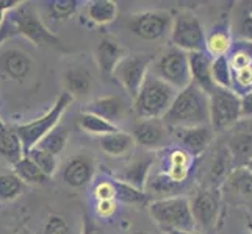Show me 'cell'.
<instances>
[{"label": "cell", "instance_id": "6", "mask_svg": "<svg viewBox=\"0 0 252 234\" xmlns=\"http://www.w3.org/2000/svg\"><path fill=\"white\" fill-rule=\"evenodd\" d=\"M151 72L171 84L176 91L185 89L191 84L189 55L172 46L155 59Z\"/></svg>", "mask_w": 252, "mask_h": 234}, {"label": "cell", "instance_id": "33", "mask_svg": "<svg viewBox=\"0 0 252 234\" xmlns=\"http://www.w3.org/2000/svg\"><path fill=\"white\" fill-rule=\"evenodd\" d=\"M230 47H232V41L227 30H213V33L207 36L205 52L213 58L227 55Z\"/></svg>", "mask_w": 252, "mask_h": 234}, {"label": "cell", "instance_id": "32", "mask_svg": "<svg viewBox=\"0 0 252 234\" xmlns=\"http://www.w3.org/2000/svg\"><path fill=\"white\" fill-rule=\"evenodd\" d=\"M184 183H177L174 181L168 173H157V175H152L147 181L146 189L149 187L155 195H164L163 198L168 197H176L179 195V189Z\"/></svg>", "mask_w": 252, "mask_h": 234}, {"label": "cell", "instance_id": "10", "mask_svg": "<svg viewBox=\"0 0 252 234\" xmlns=\"http://www.w3.org/2000/svg\"><path fill=\"white\" fill-rule=\"evenodd\" d=\"M174 17L163 10L135 13L127 17V28L143 41H158L171 34Z\"/></svg>", "mask_w": 252, "mask_h": 234}, {"label": "cell", "instance_id": "40", "mask_svg": "<svg viewBox=\"0 0 252 234\" xmlns=\"http://www.w3.org/2000/svg\"><path fill=\"white\" fill-rule=\"evenodd\" d=\"M115 186L113 181H102L94 189V197L97 202H107V200H115Z\"/></svg>", "mask_w": 252, "mask_h": 234}, {"label": "cell", "instance_id": "48", "mask_svg": "<svg viewBox=\"0 0 252 234\" xmlns=\"http://www.w3.org/2000/svg\"><path fill=\"white\" fill-rule=\"evenodd\" d=\"M5 21H6V13H3L2 10H0V30H2Z\"/></svg>", "mask_w": 252, "mask_h": 234}, {"label": "cell", "instance_id": "11", "mask_svg": "<svg viewBox=\"0 0 252 234\" xmlns=\"http://www.w3.org/2000/svg\"><path fill=\"white\" fill-rule=\"evenodd\" d=\"M221 190L220 189H201L189 198L191 214L196 223L207 234H212L216 228L221 208Z\"/></svg>", "mask_w": 252, "mask_h": 234}, {"label": "cell", "instance_id": "31", "mask_svg": "<svg viewBox=\"0 0 252 234\" xmlns=\"http://www.w3.org/2000/svg\"><path fill=\"white\" fill-rule=\"evenodd\" d=\"M67 137H69L67 128L63 125H57L50 133H47L44 137H42L36 147L57 156L64 150V147L67 144Z\"/></svg>", "mask_w": 252, "mask_h": 234}, {"label": "cell", "instance_id": "37", "mask_svg": "<svg viewBox=\"0 0 252 234\" xmlns=\"http://www.w3.org/2000/svg\"><path fill=\"white\" fill-rule=\"evenodd\" d=\"M77 6H79V2H75V0H54V2H47L49 14L55 21H66L67 17L77 13Z\"/></svg>", "mask_w": 252, "mask_h": 234}, {"label": "cell", "instance_id": "15", "mask_svg": "<svg viewBox=\"0 0 252 234\" xmlns=\"http://www.w3.org/2000/svg\"><path fill=\"white\" fill-rule=\"evenodd\" d=\"M224 144L232 156L233 167H246L252 161V120H241L233 127Z\"/></svg>", "mask_w": 252, "mask_h": 234}, {"label": "cell", "instance_id": "29", "mask_svg": "<svg viewBox=\"0 0 252 234\" xmlns=\"http://www.w3.org/2000/svg\"><path fill=\"white\" fill-rule=\"evenodd\" d=\"M191 164V155H188L184 149H176L169 153V167L168 175L177 181V183H184L188 177Z\"/></svg>", "mask_w": 252, "mask_h": 234}, {"label": "cell", "instance_id": "20", "mask_svg": "<svg viewBox=\"0 0 252 234\" xmlns=\"http://www.w3.org/2000/svg\"><path fill=\"white\" fill-rule=\"evenodd\" d=\"M189 55V71H191V83H194L201 91L207 95H212L218 88L213 80L212 64L213 59L207 52H193Z\"/></svg>", "mask_w": 252, "mask_h": 234}, {"label": "cell", "instance_id": "25", "mask_svg": "<svg viewBox=\"0 0 252 234\" xmlns=\"http://www.w3.org/2000/svg\"><path fill=\"white\" fill-rule=\"evenodd\" d=\"M0 156L13 166L25 156L22 141L16 130L8 127L0 130Z\"/></svg>", "mask_w": 252, "mask_h": 234}, {"label": "cell", "instance_id": "50", "mask_svg": "<svg viewBox=\"0 0 252 234\" xmlns=\"http://www.w3.org/2000/svg\"><path fill=\"white\" fill-rule=\"evenodd\" d=\"M132 234H149V233H146V231H133Z\"/></svg>", "mask_w": 252, "mask_h": 234}, {"label": "cell", "instance_id": "49", "mask_svg": "<svg viewBox=\"0 0 252 234\" xmlns=\"http://www.w3.org/2000/svg\"><path fill=\"white\" fill-rule=\"evenodd\" d=\"M248 230H249V233L252 234V222H251V220H248Z\"/></svg>", "mask_w": 252, "mask_h": 234}, {"label": "cell", "instance_id": "30", "mask_svg": "<svg viewBox=\"0 0 252 234\" xmlns=\"http://www.w3.org/2000/svg\"><path fill=\"white\" fill-rule=\"evenodd\" d=\"M113 186H115V200L126 203V205H143L147 202V192L138 189L128 183H124L121 180H113Z\"/></svg>", "mask_w": 252, "mask_h": 234}, {"label": "cell", "instance_id": "35", "mask_svg": "<svg viewBox=\"0 0 252 234\" xmlns=\"http://www.w3.org/2000/svg\"><path fill=\"white\" fill-rule=\"evenodd\" d=\"M212 72H213V80L218 88L232 89V67L229 61V55L213 58Z\"/></svg>", "mask_w": 252, "mask_h": 234}, {"label": "cell", "instance_id": "9", "mask_svg": "<svg viewBox=\"0 0 252 234\" xmlns=\"http://www.w3.org/2000/svg\"><path fill=\"white\" fill-rule=\"evenodd\" d=\"M152 64L154 56L149 53H128L115 69L113 78L135 100L146 77L151 72Z\"/></svg>", "mask_w": 252, "mask_h": 234}, {"label": "cell", "instance_id": "28", "mask_svg": "<svg viewBox=\"0 0 252 234\" xmlns=\"http://www.w3.org/2000/svg\"><path fill=\"white\" fill-rule=\"evenodd\" d=\"M88 16L97 25L111 24L118 17V3L111 0H93L88 3Z\"/></svg>", "mask_w": 252, "mask_h": 234}, {"label": "cell", "instance_id": "7", "mask_svg": "<svg viewBox=\"0 0 252 234\" xmlns=\"http://www.w3.org/2000/svg\"><path fill=\"white\" fill-rule=\"evenodd\" d=\"M210 97V125L215 133L230 131L241 122V97L232 89L216 88Z\"/></svg>", "mask_w": 252, "mask_h": 234}, {"label": "cell", "instance_id": "41", "mask_svg": "<svg viewBox=\"0 0 252 234\" xmlns=\"http://www.w3.org/2000/svg\"><path fill=\"white\" fill-rule=\"evenodd\" d=\"M241 120H252V91L241 97Z\"/></svg>", "mask_w": 252, "mask_h": 234}, {"label": "cell", "instance_id": "13", "mask_svg": "<svg viewBox=\"0 0 252 234\" xmlns=\"http://www.w3.org/2000/svg\"><path fill=\"white\" fill-rule=\"evenodd\" d=\"M132 136L143 149L155 152L169 142V127L163 119H138L133 124Z\"/></svg>", "mask_w": 252, "mask_h": 234}, {"label": "cell", "instance_id": "44", "mask_svg": "<svg viewBox=\"0 0 252 234\" xmlns=\"http://www.w3.org/2000/svg\"><path fill=\"white\" fill-rule=\"evenodd\" d=\"M241 36L252 42V17L249 14L241 22Z\"/></svg>", "mask_w": 252, "mask_h": 234}, {"label": "cell", "instance_id": "22", "mask_svg": "<svg viewBox=\"0 0 252 234\" xmlns=\"http://www.w3.org/2000/svg\"><path fill=\"white\" fill-rule=\"evenodd\" d=\"M135 145H136V142H135V137L132 136V133H126L123 130L99 137L100 150L105 155L111 156V158H121V156L128 155L133 150Z\"/></svg>", "mask_w": 252, "mask_h": 234}, {"label": "cell", "instance_id": "54", "mask_svg": "<svg viewBox=\"0 0 252 234\" xmlns=\"http://www.w3.org/2000/svg\"><path fill=\"white\" fill-rule=\"evenodd\" d=\"M164 234H169V233H164Z\"/></svg>", "mask_w": 252, "mask_h": 234}, {"label": "cell", "instance_id": "23", "mask_svg": "<svg viewBox=\"0 0 252 234\" xmlns=\"http://www.w3.org/2000/svg\"><path fill=\"white\" fill-rule=\"evenodd\" d=\"M154 164V158L146 156V158L135 159L128 164V166L119 173L116 180L124 181V183L132 184L138 189H141L146 192L147 181L151 178V167Z\"/></svg>", "mask_w": 252, "mask_h": 234}, {"label": "cell", "instance_id": "43", "mask_svg": "<svg viewBox=\"0 0 252 234\" xmlns=\"http://www.w3.org/2000/svg\"><path fill=\"white\" fill-rule=\"evenodd\" d=\"M95 211L100 217H110V215L116 211V202L115 200H107V202H97Z\"/></svg>", "mask_w": 252, "mask_h": 234}, {"label": "cell", "instance_id": "12", "mask_svg": "<svg viewBox=\"0 0 252 234\" xmlns=\"http://www.w3.org/2000/svg\"><path fill=\"white\" fill-rule=\"evenodd\" d=\"M235 169L232 162V156L225 144L216 145L205 159L204 167L201 169V186L204 189H221L224 181L227 180L230 172Z\"/></svg>", "mask_w": 252, "mask_h": 234}, {"label": "cell", "instance_id": "38", "mask_svg": "<svg viewBox=\"0 0 252 234\" xmlns=\"http://www.w3.org/2000/svg\"><path fill=\"white\" fill-rule=\"evenodd\" d=\"M232 91H235L240 97L252 91V66L232 71Z\"/></svg>", "mask_w": 252, "mask_h": 234}, {"label": "cell", "instance_id": "34", "mask_svg": "<svg viewBox=\"0 0 252 234\" xmlns=\"http://www.w3.org/2000/svg\"><path fill=\"white\" fill-rule=\"evenodd\" d=\"M25 187L24 181L16 173H0V202H11L17 198Z\"/></svg>", "mask_w": 252, "mask_h": 234}, {"label": "cell", "instance_id": "51", "mask_svg": "<svg viewBox=\"0 0 252 234\" xmlns=\"http://www.w3.org/2000/svg\"><path fill=\"white\" fill-rule=\"evenodd\" d=\"M2 128H5V124H3V120H2V117H0V130Z\"/></svg>", "mask_w": 252, "mask_h": 234}, {"label": "cell", "instance_id": "5", "mask_svg": "<svg viewBox=\"0 0 252 234\" xmlns=\"http://www.w3.org/2000/svg\"><path fill=\"white\" fill-rule=\"evenodd\" d=\"M74 102V97L69 92H62L58 95L57 102L54 103L44 116H41L38 119L32 120L29 124L17 125L14 130L19 134L25 155H27L33 147H36L38 142L44 137L47 133H50L57 125H60V119L64 114V111L71 106V103Z\"/></svg>", "mask_w": 252, "mask_h": 234}, {"label": "cell", "instance_id": "16", "mask_svg": "<svg viewBox=\"0 0 252 234\" xmlns=\"http://www.w3.org/2000/svg\"><path fill=\"white\" fill-rule=\"evenodd\" d=\"M33 69L32 56L17 47L0 50V75L11 80H24Z\"/></svg>", "mask_w": 252, "mask_h": 234}, {"label": "cell", "instance_id": "17", "mask_svg": "<svg viewBox=\"0 0 252 234\" xmlns=\"http://www.w3.org/2000/svg\"><path fill=\"white\" fill-rule=\"evenodd\" d=\"M177 137L184 150L191 156H201L212 147L215 141V130L212 125L177 130Z\"/></svg>", "mask_w": 252, "mask_h": 234}, {"label": "cell", "instance_id": "27", "mask_svg": "<svg viewBox=\"0 0 252 234\" xmlns=\"http://www.w3.org/2000/svg\"><path fill=\"white\" fill-rule=\"evenodd\" d=\"M13 167H14L13 172L25 184H47L50 181V178L29 158L27 155H25L17 164H14Z\"/></svg>", "mask_w": 252, "mask_h": 234}, {"label": "cell", "instance_id": "8", "mask_svg": "<svg viewBox=\"0 0 252 234\" xmlns=\"http://www.w3.org/2000/svg\"><path fill=\"white\" fill-rule=\"evenodd\" d=\"M172 46L187 53L205 52L207 33L201 19L189 11H182L174 17L171 28Z\"/></svg>", "mask_w": 252, "mask_h": 234}, {"label": "cell", "instance_id": "42", "mask_svg": "<svg viewBox=\"0 0 252 234\" xmlns=\"http://www.w3.org/2000/svg\"><path fill=\"white\" fill-rule=\"evenodd\" d=\"M82 234H105V231H103L93 219H90L88 215H83Z\"/></svg>", "mask_w": 252, "mask_h": 234}, {"label": "cell", "instance_id": "24", "mask_svg": "<svg viewBox=\"0 0 252 234\" xmlns=\"http://www.w3.org/2000/svg\"><path fill=\"white\" fill-rule=\"evenodd\" d=\"M64 86L66 92H69L72 97H85L88 95L93 88V75L83 66L69 67L64 74Z\"/></svg>", "mask_w": 252, "mask_h": 234}, {"label": "cell", "instance_id": "21", "mask_svg": "<svg viewBox=\"0 0 252 234\" xmlns=\"http://www.w3.org/2000/svg\"><path fill=\"white\" fill-rule=\"evenodd\" d=\"M83 111L91 112L102 119L108 120L110 124H118L127 114V103L119 95H105V97L95 99L90 103H86Z\"/></svg>", "mask_w": 252, "mask_h": 234}, {"label": "cell", "instance_id": "36", "mask_svg": "<svg viewBox=\"0 0 252 234\" xmlns=\"http://www.w3.org/2000/svg\"><path fill=\"white\" fill-rule=\"evenodd\" d=\"M29 158L36 164V166L46 173L49 178H52L55 175V172L58 169V161H57V156L52 155L46 150H41L38 147H33V149L27 153Z\"/></svg>", "mask_w": 252, "mask_h": 234}, {"label": "cell", "instance_id": "26", "mask_svg": "<svg viewBox=\"0 0 252 234\" xmlns=\"http://www.w3.org/2000/svg\"><path fill=\"white\" fill-rule=\"evenodd\" d=\"M77 125H79V128L83 130V131L90 133V134H97V136L116 133L121 130L118 125L110 124L108 120L102 119L95 114H91V112H86V111L79 112V116H77Z\"/></svg>", "mask_w": 252, "mask_h": 234}, {"label": "cell", "instance_id": "39", "mask_svg": "<svg viewBox=\"0 0 252 234\" xmlns=\"http://www.w3.org/2000/svg\"><path fill=\"white\" fill-rule=\"evenodd\" d=\"M42 234H72V231L63 215L52 214L42 228Z\"/></svg>", "mask_w": 252, "mask_h": 234}, {"label": "cell", "instance_id": "18", "mask_svg": "<svg viewBox=\"0 0 252 234\" xmlns=\"http://www.w3.org/2000/svg\"><path fill=\"white\" fill-rule=\"evenodd\" d=\"M95 164L91 155H74L69 158L63 169V178L67 186L74 189L83 187L94 177Z\"/></svg>", "mask_w": 252, "mask_h": 234}, {"label": "cell", "instance_id": "2", "mask_svg": "<svg viewBox=\"0 0 252 234\" xmlns=\"http://www.w3.org/2000/svg\"><path fill=\"white\" fill-rule=\"evenodd\" d=\"M179 91L161 78L149 72L133 100V109L138 119H163L171 108Z\"/></svg>", "mask_w": 252, "mask_h": 234}, {"label": "cell", "instance_id": "45", "mask_svg": "<svg viewBox=\"0 0 252 234\" xmlns=\"http://www.w3.org/2000/svg\"><path fill=\"white\" fill-rule=\"evenodd\" d=\"M22 2L21 0H0V10L3 13H11L13 10H16L17 6H19Z\"/></svg>", "mask_w": 252, "mask_h": 234}, {"label": "cell", "instance_id": "14", "mask_svg": "<svg viewBox=\"0 0 252 234\" xmlns=\"http://www.w3.org/2000/svg\"><path fill=\"white\" fill-rule=\"evenodd\" d=\"M220 190L221 197L230 205L252 206V172L248 167H235Z\"/></svg>", "mask_w": 252, "mask_h": 234}, {"label": "cell", "instance_id": "53", "mask_svg": "<svg viewBox=\"0 0 252 234\" xmlns=\"http://www.w3.org/2000/svg\"><path fill=\"white\" fill-rule=\"evenodd\" d=\"M249 16H251V17H252V8H251V13H249Z\"/></svg>", "mask_w": 252, "mask_h": 234}, {"label": "cell", "instance_id": "1", "mask_svg": "<svg viewBox=\"0 0 252 234\" xmlns=\"http://www.w3.org/2000/svg\"><path fill=\"white\" fill-rule=\"evenodd\" d=\"M163 122L176 130L210 125V97L191 83L177 92Z\"/></svg>", "mask_w": 252, "mask_h": 234}, {"label": "cell", "instance_id": "3", "mask_svg": "<svg viewBox=\"0 0 252 234\" xmlns=\"http://www.w3.org/2000/svg\"><path fill=\"white\" fill-rule=\"evenodd\" d=\"M6 21L10 22L14 33L29 39L34 46H52L63 49V42L54 31H50L32 2H22L19 6L6 14Z\"/></svg>", "mask_w": 252, "mask_h": 234}, {"label": "cell", "instance_id": "46", "mask_svg": "<svg viewBox=\"0 0 252 234\" xmlns=\"http://www.w3.org/2000/svg\"><path fill=\"white\" fill-rule=\"evenodd\" d=\"M8 31H14V30H13V27L10 25V22L5 21V24H3L2 30H0V44H2V42L6 39V36H8Z\"/></svg>", "mask_w": 252, "mask_h": 234}, {"label": "cell", "instance_id": "52", "mask_svg": "<svg viewBox=\"0 0 252 234\" xmlns=\"http://www.w3.org/2000/svg\"><path fill=\"white\" fill-rule=\"evenodd\" d=\"M246 167H248V169H249V170H251V172H252V161H251V162H249V164H248V166H246Z\"/></svg>", "mask_w": 252, "mask_h": 234}, {"label": "cell", "instance_id": "47", "mask_svg": "<svg viewBox=\"0 0 252 234\" xmlns=\"http://www.w3.org/2000/svg\"><path fill=\"white\" fill-rule=\"evenodd\" d=\"M169 234H202V233H197V231H166Z\"/></svg>", "mask_w": 252, "mask_h": 234}, {"label": "cell", "instance_id": "4", "mask_svg": "<svg viewBox=\"0 0 252 234\" xmlns=\"http://www.w3.org/2000/svg\"><path fill=\"white\" fill-rule=\"evenodd\" d=\"M151 217L166 231H196L189 198L184 195L158 198L149 205Z\"/></svg>", "mask_w": 252, "mask_h": 234}, {"label": "cell", "instance_id": "19", "mask_svg": "<svg viewBox=\"0 0 252 234\" xmlns=\"http://www.w3.org/2000/svg\"><path fill=\"white\" fill-rule=\"evenodd\" d=\"M127 55L128 52L121 46L118 39L111 36H103L95 47V61L105 77H113L115 69Z\"/></svg>", "mask_w": 252, "mask_h": 234}]
</instances>
